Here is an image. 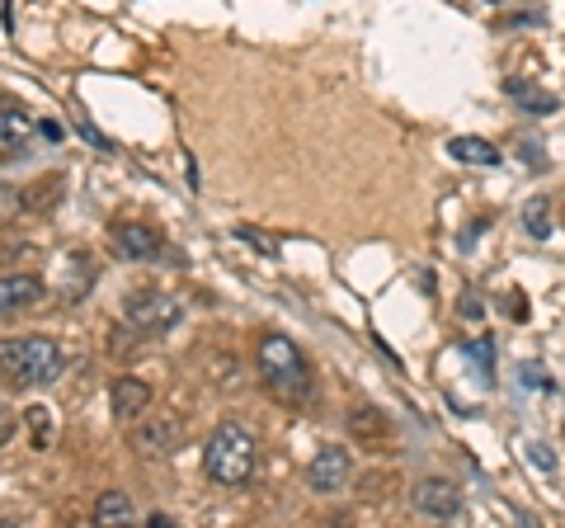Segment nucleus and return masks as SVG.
Returning <instances> with one entry per match:
<instances>
[{"instance_id":"obj_1","label":"nucleus","mask_w":565,"mask_h":528,"mask_svg":"<svg viewBox=\"0 0 565 528\" xmlns=\"http://www.w3.org/2000/svg\"><path fill=\"white\" fill-rule=\"evenodd\" d=\"M203 472L217 486H245L255 477V434L245 425H217V434L203 448Z\"/></svg>"},{"instance_id":"obj_2","label":"nucleus","mask_w":565,"mask_h":528,"mask_svg":"<svg viewBox=\"0 0 565 528\" xmlns=\"http://www.w3.org/2000/svg\"><path fill=\"white\" fill-rule=\"evenodd\" d=\"M62 349L47 336H20L0 345V373H10V382L20 387H47L62 378Z\"/></svg>"},{"instance_id":"obj_3","label":"nucleus","mask_w":565,"mask_h":528,"mask_svg":"<svg viewBox=\"0 0 565 528\" xmlns=\"http://www.w3.org/2000/svg\"><path fill=\"white\" fill-rule=\"evenodd\" d=\"M259 373L278 397H307V387H311V368L302 359V349H297L288 336L259 340Z\"/></svg>"},{"instance_id":"obj_4","label":"nucleus","mask_w":565,"mask_h":528,"mask_svg":"<svg viewBox=\"0 0 565 528\" xmlns=\"http://www.w3.org/2000/svg\"><path fill=\"white\" fill-rule=\"evenodd\" d=\"M349 472H353V457H349V448H340V444H326L321 453L311 457L307 482H311V490H321V496H334V490H344V486H349Z\"/></svg>"},{"instance_id":"obj_5","label":"nucleus","mask_w":565,"mask_h":528,"mask_svg":"<svg viewBox=\"0 0 565 528\" xmlns=\"http://www.w3.org/2000/svg\"><path fill=\"white\" fill-rule=\"evenodd\" d=\"M128 321L137 330H170L180 321V303L170 293H132L128 297Z\"/></svg>"},{"instance_id":"obj_6","label":"nucleus","mask_w":565,"mask_h":528,"mask_svg":"<svg viewBox=\"0 0 565 528\" xmlns=\"http://www.w3.org/2000/svg\"><path fill=\"white\" fill-rule=\"evenodd\" d=\"M415 509L424 519H457L462 515V490L444 477H424L415 486Z\"/></svg>"},{"instance_id":"obj_7","label":"nucleus","mask_w":565,"mask_h":528,"mask_svg":"<svg viewBox=\"0 0 565 528\" xmlns=\"http://www.w3.org/2000/svg\"><path fill=\"white\" fill-rule=\"evenodd\" d=\"M109 245H114L118 260H156L161 255V236H156V226H147V222H114Z\"/></svg>"},{"instance_id":"obj_8","label":"nucleus","mask_w":565,"mask_h":528,"mask_svg":"<svg viewBox=\"0 0 565 528\" xmlns=\"http://www.w3.org/2000/svg\"><path fill=\"white\" fill-rule=\"evenodd\" d=\"M43 297V278H33V274H6L0 278V316L6 311H24L33 307Z\"/></svg>"},{"instance_id":"obj_9","label":"nucleus","mask_w":565,"mask_h":528,"mask_svg":"<svg viewBox=\"0 0 565 528\" xmlns=\"http://www.w3.org/2000/svg\"><path fill=\"white\" fill-rule=\"evenodd\" d=\"M109 401H114V415H118V420H137L141 411L151 406V387L137 382V378H118Z\"/></svg>"},{"instance_id":"obj_10","label":"nucleus","mask_w":565,"mask_h":528,"mask_svg":"<svg viewBox=\"0 0 565 528\" xmlns=\"http://www.w3.org/2000/svg\"><path fill=\"white\" fill-rule=\"evenodd\" d=\"M448 151L462 166H500V147H490L486 137H452Z\"/></svg>"},{"instance_id":"obj_11","label":"nucleus","mask_w":565,"mask_h":528,"mask_svg":"<svg viewBox=\"0 0 565 528\" xmlns=\"http://www.w3.org/2000/svg\"><path fill=\"white\" fill-rule=\"evenodd\" d=\"M504 95L514 104H523L527 114H556L561 109L556 95H546V91H537V85H527V81H504Z\"/></svg>"},{"instance_id":"obj_12","label":"nucleus","mask_w":565,"mask_h":528,"mask_svg":"<svg viewBox=\"0 0 565 528\" xmlns=\"http://www.w3.org/2000/svg\"><path fill=\"white\" fill-rule=\"evenodd\" d=\"M523 232L533 241H552V232H556V226H552V203H546L542 193L523 203Z\"/></svg>"},{"instance_id":"obj_13","label":"nucleus","mask_w":565,"mask_h":528,"mask_svg":"<svg viewBox=\"0 0 565 528\" xmlns=\"http://www.w3.org/2000/svg\"><path fill=\"white\" fill-rule=\"evenodd\" d=\"M174 439H180V425H174V420H156V425L137 430V448L141 453H170Z\"/></svg>"},{"instance_id":"obj_14","label":"nucleus","mask_w":565,"mask_h":528,"mask_svg":"<svg viewBox=\"0 0 565 528\" xmlns=\"http://www.w3.org/2000/svg\"><path fill=\"white\" fill-rule=\"evenodd\" d=\"M95 524H132V500L122 490H104L95 500Z\"/></svg>"},{"instance_id":"obj_15","label":"nucleus","mask_w":565,"mask_h":528,"mask_svg":"<svg viewBox=\"0 0 565 528\" xmlns=\"http://www.w3.org/2000/svg\"><path fill=\"white\" fill-rule=\"evenodd\" d=\"M29 133H33V118L24 109H0V137L6 142H24Z\"/></svg>"},{"instance_id":"obj_16","label":"nucleus","mask_w":565,"mask_h":528,"mask_svg":"<svg viewBox=\"0 0 565 528\" xmlns=\"http://www.w3.org/2000/svg\"><path fill=\"white\" fill-rule=\"evenodd\" d=\"M236 241L255 245V251H259L264 260H274V255H278V241H274V236H264V232H255V226H236Z\"/></svg>"},{"instance_id":"obj_17","label":"nucleus","mask_w":565,"mask_h":528,"mask_svg":"<svg viewBox=\"0 0 565 528\" xmlns=\"http://www.w3.org/2000/svg\"><path fill=\"white\" fill-rule=\"evenodd\" d=\"M467 355L481 359V373L490 378V340H476V345H467Z\"/></svg>"},{"instance_id":"obj_18","label":"nucleus","mask_w":565,"mask_h":528,"mask_svg":"<svg viewBox=\"0 0 565 528\" xmlns=\"http://www.w3.org/2000/svg\"><path fill=\"white\" fill-rule=\"evenodd\" d=\"M523 387H552V382L542 378V368H537V363H523Z\"/></svg>"},{"instance_id":"obj_19","label":"nucleus","mask_w":565,"mask_h":528,"mask_svg":"<svg viewBox=\"0 0 565 528\" xmlns=\"http://www.w3.org/2000/svg\"><path fill=\"white\" fill-rule=\"evenodd\" d=\"M43 128V137H52V142H62V123L57 118H47V123H39Z\"/></svg>"}]
</instances>
